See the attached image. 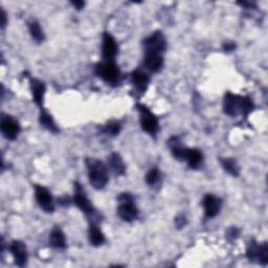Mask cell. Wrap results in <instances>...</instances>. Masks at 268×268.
<instances>
[{"instance_id":"1","label":"cell","mask_w":268,"mask_h":268,"mask_svg":"<svg viewBox=\"0 0 268 268\" xmlns=\"http://www.w3.org/2000/svg\"><path fill=\"white\" fill-rule=\"evenodd\" d=\"M254 108V102L250 98L234 95L232 93L226 94L225 101H223V110L226 114L230 116H237L240 114L247 116Z\"/></svg>"},{"instance_id":"2","label":"cell","mask_w":268,"mask_h":268,"mask_svg":"<svg viewBox=\"0 0 268 268\" xmlns=\"http://www.w3.org/2000/svg\"><path fill=\"white\" fill-rule=\"evenodd\" d=\"M86 167L88 171V180L96 190L105 189L109 182L108 167L97 158H87Z\"/></svg>"},{"instance_id":"3","label":"cell","mask_w":268,"mask_h":268,"mask_svg":"<svg viewBox=\"0 0 268 268\" xmlns=\"http://www.w3.org/2000/svg\"><path fill=\"white\" fill-rule=\"evenodd\" d=\"M117 215L125 222H133L139 218L140 211L136 204V198L128 192L122 193L117 197Z\"/></svg>"},{"instance_id":"4","label":"cell","mask_w":268,"mask_h":268,"mask_svg":"<svg viewBox=\"0 0 268 268\" xmlns=\"http://www.w3.org/2000/svg\"><path fill=\"white\" fill-rule=\"evenodd\" d=\"M97 76L108 84H116L121 78V70L114 60H104L95 67Z\"/></svg>"},{"instance_id":"5","label":"cell","mask_w":268,"mask_h":268,"mask_svg":"<svg viewBox=\"0 0 268 268\" xmlns=\"http://www.w3.org/2000/svg\"><path fill=\"white\" fill-rule=\"evenodd\" d=\"M137 109L140 113V123L142 129L150 134V136L155 137L159 128L156 115L143 104H138Z\"/></svg>"},{"instance_id":"6","label":"cell","mask_w":268,"mask_h":268,"mask_svg":"<svg viewBox=\"0 0 268 268\" xmlns=\"http://www.w3.org/2000/svg\"><path fill=\"white\" fill-rule=\"evenodd\" d=\"M246 258L254 263L266 265L268 263V244L267 242L258 243L252 239L246 248Z\"/></svg>"},{"instance_id":"7","label":"cell","mask_w":268,"mask_h":268,"mask_svg":"<svg viewBox=\"0 0 268 268\" xmlns=\"http://www.w3.org/2000/svg\"><path fill=\"white\" fill-rule=\"evenodd\" d=\"M145 54L162 55L167 50V40L159 31L154 32L143 41Z\"/></svg>"},{"instance_id":"8","label":"cell","mask_w":268,"mask_h":268,"mask_svg":"<svg viewBox=\"0 0 268 268\" xmlns=\"http://www.w3.org/2000/svg\"><path fill=\"white\" fill-rule=\"evenodd\" d=\"M73 202L88 217L91 216H93L94 218L96 217L97 212L95 210V206L93 205L91 200H89L88 196L85 193V190L82 188V186L79 183H74Z\"/></svg>"},{"instance_id":"9","label":"cell","mask_w":268,"mask_h":268,"mask_svg":"<svg viewBox=\"0 0 268 268\" xmlns=\"http://www.w3.org/2000/svg\"><path fill=\"white\" fill-rule=\"evenodd\" d=\"M35 197L37 200V203L42 208L43 212L48 214H52L55 212V203L53 196L49 189L42 186H35Z\"/></svg>"},{"instance_id":"10","label":"cell","mask_w":268,"mask_h":268,"mask_svg":"<svg viewBox=\"0 0 268 268\" xmlns=\"http://www.w3.org/2000/svg\"><path fill=\"white\" fill-rule=\"evenodd\" d=\"M0 128H2L3 136L9 141L16 140V138L18 137V134L20 132L19 123L15 120L14 117L10 115H5V114L2 117Z\"/></svg>"},{"instance_id":"11","label":"cell","mask_w":268,"mask_h":268,"mask_svg":"<svg viewBox=\"0 0 268 268\" xmlns=\"http://www.w3.org/2000/svg\"><path fill=\"white\" fill-rule=\"evenodd\" d=\"M10 251L14 258L15 264L19 267H24L27 263V248L22 241L14 240L10 244Z\"/></svg>"},{"instance_id":"12","label":"cell","mask_w":268,"mask_h":268,"mask_svg":"<svg viewBox=\"0 0 268 268\" xmlns=\"http://www.w3.org/2000/svg\"><path fill=\"white\" fill-rule=\"evenodd\" d=\"M202 205L204 208V216L207 219H211L216 217L222 206V200L221 198L212 195V194H207L203 197L202 199Z\"/></svg>"},{"instance_id":"13","label":"cell","mask_w":268,"mask_h":268,"mask_svg":"<svg viewBox=\"0 0 268 268\" xmlns=\"http://www.w3.org/2000/svg\"><path fill=\"white\" fill-rule=\"evenodd\" d=\"M117 53L118 46L115 39L109 33H104L102 44V56L104 60H114Z\"/></svg>"},{"instance_id":"14","label":"cell","mask_w":268,"mask_h":268,"mask_svg":"<svg viewBox=\"0 0 268 268\" xmlns=\"http://www.w3.org/2000/svg\"><path fill=\"white\" fill-rule=\"evenodd\" d=\"M108 169L115 176H123L126 173V166L120 154L113 152L108 156Z\"/></svg>"},{"instance_id":"15","label":"cell","mask_w":268,"mask_h":268,"mask_svg":"<svg viewBox=\"0 0 268 268\" xmlns=\"http://www.w3.org/2000/svg\"><path fill=\"white\" fill-rule=\"evenodd\" d=\"M144 65L151 72H158L163 66V58L162 55L158 54H145L144 57Z\"/></svg>"},{"instance_id":"16","label":"cell","mask_w":268,"mask_h":268,"mask_svg":"<svg viewBox=\"0 0 268 268\" xmlns=\"http://www.w3.org/2000/svg\"><path fill=\"white\" fill-rule=\"evenodd\" d=\"M29 85H31V92L34 102L40 108H43L42 106H43L44 95H46V85L38 79H31Z\"/></svg>"},{"instance_id":"17","label":"cell","mask_w":268,"mask_h":268,"mask_svg":"<svg viewBox=\"0 0 268 268\" xmlns=\"http://www.w3.org/2000/svg\"><path fill=\"white\" fill-rule=\"evenodd\" d=\"M167 145L170 149V151L173 155V157L177 160H185V155H186V151H187V148H185L183 146V143L181 141V139L178 137H171L168 142Z\"/></svg>"},{"instance_id":"18","label":"cell","mask_w":268,"mask_h":268,"mask_svg":"<svg viewBox=\"0 0 268 268\" xmlns=\"http://www.w3.org/2000/svg\"><path fill=\"white\" fill-rule=\"evenodd\" d=\"M131 80L139 92L145 93L146 89L148 88L149 82H150V77L145 71L137 69L131 73Z\"/></svg>"},{"instance_id":"19","label":"cell","mask_w":268,"mask_h":268,"mask_svg":"<svg viewBox=\"0 0 268 268\" xmlns=\"http://www.w3.org/2000/svg\"><path fill=\"white\" fill-rule=\"evenodd\" d=\"M185 160L188 162V165L191 169H197L200 167V165L203 161L202 152L199 150V149H196V148H193V149L187 148Z\"/></svg>"},{"instance_id":"20","label":"cell","mask_w":268,"mask_h":268,"mask_svg":"<svg viewBox=\"0 0 268 268\" xmlns=\"http://www.w3.org/2000/svg\"><path fill=\"white\" fill-rule=\"evenodd\" d=\"M88 239L93 246H101L105 243V236L103 232L99 229L96 222H92L88 229Z\"/></svg>"},{"instance_id":"21","label":"cell","mask_w":268,"mask_h":268,"mask_svg":"<svg viewBox=\"0 0 268 268\" xmlns=\"http://www.w3.org/2000/svg\"><path fill=\"white\" fill-rule=\"evenodd\" d=\"M50 244L57 249H65L66 248V238L63 231L56 227L53 229L50 235Z\"/></svg>"},{"instance_id":"22","label":"cell","mask_w":268,"mask_h":268,"mask_svg":"<svg viewBox=\"0 0 268 268\" xmlns=\"http://www.w3.org/2000/svg\"><path fill=\"white\" fill-rule=\"evenodd\" d=\"M39 122H40V125L44 129L49 130L52 133H58L59 131H60V130H59L58 126L56 125L53 116L46 109H44V108H41V110H40Z\"/></svg>"},{"instance_id":"23","label":"cell","mask_w":268,"mask_h":268,"mask_svg":"<svg viewBox=\"0 0 268 268\" xmlns=\"http://www.w3.org/2000/svg\"><path fill=\"white\" fill-rule=\"evenodd\" d=\"M221 167L226 172L231 174L234 177H238L240 175V167L235 158L232 157H221L220 158Z\"/></svg>"},{"instance_id":"24","label":"cell","mask_w":268,"mask_h":268,"mask_svg":"<svg viewBox=\"0 0 268 268\" xmlns=\"http://www.w3.org/2000/svg\"><path fill=\"white\" fill-rule=\"evenodd\" d=\"M28 31H29V33H31V36L33 37V39L38 43L43 42L44 39H46L40 23L36 20H32V21L28 22Z\"/></svg>"},{"instance_id":"25","label":"cell","mask_w":268,"mask_h":268,"mask_svg":"<svg viewBox=\"0 0 268 268\" xmlns=\"http://www.w3.org/2000/svg\"><path fill=\"white\" fill-rule=\"evenodd\" d=\"M122 130V125L117 121H110L103 127L102 131L110 137H115Z\"/></svg>"},{"instance_id":"26","label":"cell","mask_w":268,"mask_h":268,"mask_svg":"<svg viewBox=\"0 0 268 268\" xmlns=\"http://www.w3.org/2000/svg\"><path fill=\"white\" fill-rule=\"evenodd\" d=\"M160 177H161L160 171L156 167H154L149 170V172L146 174V183L150 187H153L156 184H158V182L160 181Z\"/></svg>"},{"instance_id":"27","label":"cell","mask_w":268,"mask_h":268,"mask_svg":"<svg viewBox=\"0 0 268 268\" xmlns=\"http://www.w3.org/2000/svg\"><path fill=\"white\" fill-rule=\"evenodd\" d=\"M240 235V230L237 229L236 227H233L228 230L227 232V238L230 241H235L238 239V237Z\"/></svg>"},{"instance_id":"28","label":"cell","mask_w":268,"mask_h":268,"mask_svg":"<svg viewBox=\"0 0 268 268\" xmlns=\"http://www.w3.org/2000/svg\"><path fill=\"white\" fill-rule=\"evenodd\" d=\"M187 223L188 221L185 215H178L177 217H175V226L178 230L185 228L187 226Z\"/></svg>"},{"instance_id":"29","label":"cell","mask_w":268,"mask_h":268,"mask_svg":"<svg viewBox=\"0 0 268 268\" xmlns=\"http://www.w3.org/2000/svg\"><path fill=\"white\" fill-rule=\"evenodd\" d=\"M72 202H73V199H71V198H70L69 196H67V195H64V196H62V197H60V198H58V203L60 204L61 206H63V207H67V206H69Z\"/></svg>"},{"instance_id":"30","label":"cell","mask_w":268,"mask_h":268,"mask_svg":"<svg viewBox=\"0 0 268 268\" xmlns=\"http://www.w3.org/2000/svg\"><path fill=\"white\" fill-rule=\"evenodd\" d=\"M223 51H225V52H228V53H230V52H233V51H235V49H236V43L235 42H232V41H226L225 43H223Z\"/></svg>"},{"instance_id":"31","label":"cell","mask_w":268,"mask_h":268,"mask_svg":"<svg viewBox=\"0 0 268 268\" xmlns=\"http://www.w3.org/2000/svg\"><path fill=\"white\" fill-rule=\"evenodd\" d=\"M71 5H72L74 8H76L77 10H81V9H83V7L85 6V3H83V2H71Z\"/></svg>"},{"instance_id":"32","label":"cell","mask_w":268,"mask_h":268,"mask_svg":"<svg viewBox=\"0 0 268 268\" xmlns=\"http://www.w3.org/2000/svg\"><path fill=\"white\" fill-rule=\"evenodd\" d=\"M2 19H3V22H2V27L5 28L6 27V24H7V14L6 12L3 10V15H2Z\"/></svg>"}]
</instances>
